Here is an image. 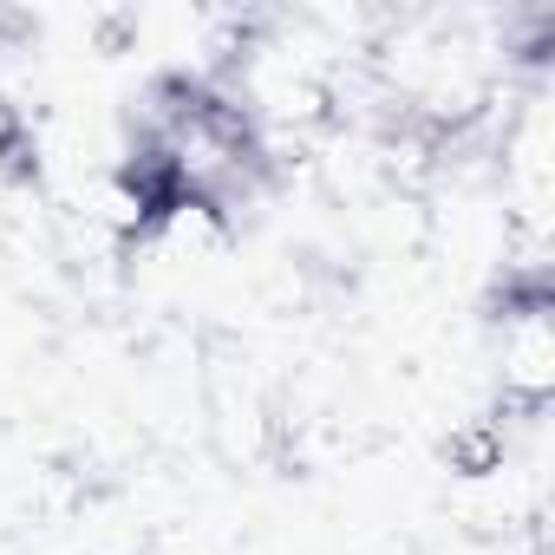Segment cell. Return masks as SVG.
Wrapping results in <instances>:
<instances>
[{"mask_svg": "<svg viewBox=\"0 0 555 555\" xmlns=\"http://www.w3.org/2000/svg\"><path fill=\"white\" fill-rule=\"evenodd\" d=\"M490 379H496L503 412H548V392H555L548 288H496L490 295Z\"/></svg>", "mask_w": 555, "mask_h": 555, "instance_id": "obj_1", "label": "cell"}]
</instances>
